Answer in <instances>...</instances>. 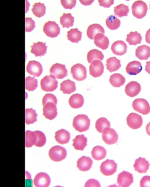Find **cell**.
<instances>
[{
  "mask_svg": "<svg viewBox=\"0 0 150 187\" xmlns=\"http://www.w3.org/2000/svg\"><path fill=\"white\" fill-rule=\"evenodd\" d=\"M90 125V120L86 115L79 114L73 119V126L76 131L80 132L88 130Z\"/></svg>",
  "mask_w": 150,
  "mask_h": 187,
  "instance_id": "obj_1",
  "label": "cell"
},
{
  "mask_svg": "<svg viewBox=\"0 0 150 187\" xmlns=\"http://www.w3.org/2000/svg\"><path fill=\"white\" fill-rule=\"evenodd\" d=\"M48 155L51 160L55 162L61 161L64 159L67 155L66 149L59 146H55L49 150Z\"/></svg>",
  "mask_w": 150,
  "mask_h": 187,
  "instance_id": "obj_2",
  "label": "cell"
},
{
  "mask_svg": "<svg viewBox=\"0 0 150 187\" xmlns=\"http://www.w3.org/2000/svg\"><path fill=\"white\" fill-rule=\"evenodd\" d=\"M58 82L53 75H46L40 81L41 89L46 92H52L57 87Z\"/></svg>",
  "mask_w": 150,
  "mask_h": 187,
  "instance_id": "obj_3",
  "label": "cell"
},
{
  "mask_svg": "<svg viewBox=\"0 0 150 187\" xmlns=\"http://www.w3.org/2000/svg\"><path fill=\"white\" fill-rule=\"evenodd\" d=\"M132 9L133 15L138 19H141L146 15L148 7L145 2L138 0L133 3Z\"/></svg>",
  "mask_w": 150,
  "mask_h": 187,
  "instance_id": "obj_4",
  "label": "cell"
},
{
  "mask_svg": "<svg viewBox=\"0 0 150 187\" xmlns=\"http://www.w3.org/2000/svg\"><path fill=\"white\" fill-rule=\"evenodd\" d=\"M71 73L73 78L78 81H82L87 77V70L82 64L77 63L71 68Z\"/></svg>",
  "mask_w": 150,
  "mask_h": 187,
  "instance_id": "obj_5",
  "label": "cell"
},
{
  "mask_svg": "<svg viewBox=\"0 0 150 187\" xmlns=\"http://www.w3.org/2000/svg\"><path fill=\"white\" fill-rule=\"evenodd\" d=\"M133 109L136 111L143 115H146L150 112V106L146 100L139 98L135 99L132 103Z\"/></svg>",
  "mask_w": 150,
  "mask_h": 187,
  "instance_id": "obj_6",
  "label": "cell"
},
{
  "mask_svg": "<svg viewBox=\"0 0 150 187\" xmlns=\"http://www.w3.org/2000/svg\"><path fill=\"white\" fill-rule=\"evenodd\" d=\"M117 167V164L114 160L107 159L101 163L100 171L105 176H110L116 172Z\"/></svg>",
  "mask_w": 150,
  "mask_h": 187,
  "instance_id": "obj_7",
  "label": "cell"
},
{
  "mask_svg": "<svg viewBox=\"0 0 150 187\" xmlns=\"http://www.w3.org/2000/svg\"><path fill=\"white\" fill-rule=\"evenodd\" d=\"M102 138L104 142L108 145L116 143L118 139V136L116 131L113 129L109 127L105 128L103 132Z\"/></svg>",
  "mask_w": 150,
  "mask_h": 187,
  "instance_id": "obj_8",
  "label": "cell"
},
{
  "mask_svg": "<svg viewBox=\"0 0 150 187\" xmlns=\"http://www.w3.org/2000/svg\"><path fill=\"white\" fill-rule=\"evenodd\" d=\"M43 31L47 36L53 38L60 34V28L55 22L49 21L44 25Z\"/></svg>",
  "mask_w": 150,
  "mask_h": 187,
  "instance_id": "obj_9",
  "label": "cell"
},
{
  "mask_svg": "<svg viewBox=\"0 0 150 187\" xmlns=\"http://www.w3.org/2000/svg\"><path fill=\"white\" fill-rule=\"evenodd\" d=\"M51 75L57 79H62L68 75V71L65 65L60 63L53 64L50 70Z\"/></svg>",
  "mask_w": 150,
  "mask_h": 187,
  "instance_id": "obj_10",
  "label": "cell"
},
{
  "mask_svg": "<svg viewBox=\"0 0 150 187\" xmlns=\"http://www.w3.org/2000/svg\"><path fill=\"white\" fill-rule=\"evenodd\" d=\"M134 182L132 174L125 171H123L117 176V183L118 186L129 187Z\"/></svg>",
  "mask_w": 150,
  "mask_h": 187,
  "instance_id": "obj_11",
  "label": "cell"
},
{
  "mask_svg": "<svg viewBox=\"0 0 150 187\" xmlns=\"http://www.w3.org/2000/svg\"><path fill=\"white\" fill-rule=\"evenodd\" d=\"M127 125L131 129H135L140 128L143 124L142 116L134 112H132L127 116L126 118Z\"/></svg>",
  "mask_w": 150,
  "mask_h": 187,
  "instance_id": "obj_12",
  "label": "cell"
},
{
  "mask_svg": "<svg viewBox=\"0 0 150 187\" xmlns=\"http://www.w3.org/2000/svg\"><path fill=\"white\" fill-rule=\"evenodd\" d=\"M56 104L52 102H48L43 105V115L46 119L52 120L57 114Z\"/></svg>",
  "mask_w": 150,
  "mask_h": 187,
  "instance_id": "obj_13",
  "label": "cell"
},
{
  "mask_svg": "<svg viewBox=\"0 0 150 187\" xmlns=\"http://www.w3.org/2000/svg\"><path fill=\"white\" fill-rule=\"evenodd\" d=\"M50 182V178L49 175L43 172L38 174L33 181L34 186L36 187H48Z\"/></svg>",
  "mask_w": 150,
  "mask_h": 187,
  "instance_id": "obj_14",
  "label": "cell"
},
{
  "mask_svg": "<svg viewBox=\"0 0 150 187\" xmlns=\"http://www.w3.org/2000/svg\"><path fill=\"white\" fill-rule=\"evenodd\" d=\"M26 71L34 77H38L42 72V68L39 62L35 60L29 61L26 66Z\"/></svg>",
  "mask_w": 150,
  "mask_h": 187,
  "instance_id": "obj_15",
  "label": "cell"
},
{
  "mask_svg": "<svg viewBox=\"0 0 150 187\" xmlns=\"http://www.w3.org/2000/svg\"><path fill=\"white\" fill-rule=\"evenodd\" d=\"M104 66L100 61L95 60L93 61L89 67L90 75L93 77L96 78L101 76L104 72Z\"/></svg>",
  "mask_w": 150,
  "mask_h": 187,
  "instance_id": "obj_16",
  "label": "cell"
},
{
  "mask_svg": "<svg viewBox=\"0 0 150 187\" xmlns=\"http://www.w3.org/2000/svg\"><path fill=\"white\" fill-rule=\"evenodd\" d=\"M141 86L140 84L135 81H132L128 83L125 88L126 95L131 97L137 96L140 92Z\"/></svg>",
  "mask_w": 150,
  "mask_h": 187,
  "instance_id": "obj_17",
  "label": "cell"
},
{
  "mask_svg": "<svg viewBox=\"0 0 150 187\" xmlns=\"http://www.w3.org/2000/svg\"><path fill=\"white\" fill-rule=\"evenodd\" d=\"M150 164L145 158L139 157L136 159L133 165L134 170L139 173H146L149 169Z\"/></svg>",
  "mask_w": 150,
  "mask_h": 187,
  "instance_id": "obj_18",
  "label": "cell"
},
{
  "mask_svg": "<svg viewBox=\"0 0 150 187\" xmlns=\"http://www.w3.org/2000/svg\"><path fill=\"white\" fill-rule=\"evenodd\" d=\"M93 163V160L91 158L83 156L77 160L76 167L80 171H87L91 168Z\"/></svg>",
  "mask_w": 150,
  "mask_h": 187,
  "instance_id": "obj_19",
  "label": "cell"
},
{
  "mask_svg": "<svg viewBox=\"0 0 150 187\" xmlns=\"http://www.w3.org/2000/svg\"><path fill=\"white\" fill-rule=\"evenodd\" d=\"M127 46L126 44L122 40H117L112 44L111 50L112 53L117 56H122L126 52Z\"/></svg>",
  "mask_w": 150,
  "mask_h": 187,
  "instance_id": "obj_20",
  "label": "cell"
},
{
  "mask_svg": "<svg viewBox=\"0 0 150 187\" xmlns=\"http://www.w3.org/2000/svg\"><path fill=\"white\" fill-rule=\"evenodd\" d=\"M54 138L56 141L60 144L68 143L70 138V134L67 131L61 129L55 132Z\"/></svg>",
  "mask_w": 150,
  "mask_h": 187,
  "instance_id": "obj_21",
  "label": "cell"
},
{
  "mask_svg": "<svg viewBox=\"0 0 150 187\" xmlns=\"http://www.w3.org/2000/svg\"><path fill=\"white\" fill-rule=\"evenodd\" d=\"M31 47L30 52L33 54L35 57L43 56L46 53L47 47L46 46L45 43L40 41L33 43Z\"/></svg>",
  "mask_w": 150,
  "mask_h": 187,
  "instance_id": "obj_22",
  "label": "cell"
},
{
  "mask_svg": "<svg viewBox=\"0 0 150 187\" xmlns=\"http://www.w3.org/2000/svg\"><path fill=\"white\" fill-rule=\"evenodd\" d=\"M142 67L141 63L137 61H133L129 63L126 67L127 73L130 75H135L139 73Z\"/></svg>",
  "mask_w": 150,
  "mask_h": 187,
  "instance_id": "obj_23",
  "label": "cell"
},
{
  "mask_svg": "<svg viewBox=\"0 0 150 187\" xmlns=\"http://www.w3.org/2000/svg\"><path fill=\"white\" fill-rule=\"evenodd\" d=\"M102 33L104 34L105 30L103 27L100 25L95 23L90 25L87 30V35L91 39H94L95 36L98 34Z\"/></svg>",
  "mask_w": 150,
  "mask_h": 187,
  "instance_id": "obj_24",
  "label": "cell"
},
{
  "mask_svg": "<svg viewBox=\"0 0 150 187\" xmlns=\"http://www.w3.org/2000/svg\"><path fill=\"white\" fill-rule=\"evenodd\" d=\"M84 103V99L82 95L79 94L72 95L69 100V103L72 108L77 109L81 108Z\"/></svg>",
  "mask_w": 150,
  "mask_h": 187,
  "instance_id": "obj_25",
  "label": "cell"
},
{
  "mask_svg": "<svg viewBox=\"0 0 150 187\" xmlns=\"http://www.w3.org/2000/svg\"><path fill=\"white\" fill-rule=\"evenodd\" d=\"M95 45L103 50L107 49L108 47L109 41L108 38L103 34L99 33L94 38Z\"/></svg>",
  "mask_w": 150,
  "mask_h": 187,
  "instance_id": "obj_26",
  "label": "cell"
},
{
  "mask_svg": "<svg viewBox=\"0 0 150 187\" xmlns=\"http://www.w3.org/2000/svg\"><path fill=\"white\" fill-rule=\"evenodd\" d=\"M72 141V146L77 150L83 151L87 146V139L83 134L76 136Z\"/></svg>",
  "mask_w": 150,
  "mask_h": 187,
  "instance_id": "obj_27",
  "label": "cell"
},
{
  "mask_svg": "<svg viewBox=\"0 0 150 187\" xmlns=\"http://www.w3.org/2000/svg\"><path fill=\"white\" fill-rule=\"evenodd\" d=\"M135 55L141 60H147L150 57V47L145 44L139 46L135 50Z\"/></svg>",
  "mask_w": 150,
  "mask_h": 187,
  "instance_id": "obj_28",
  "label": "cell"
},
{
  "mask_svg": "<svg viewBox=\"0 0 150 187\" xmlns=\"http://www.w3.org/2000/svg\"><path fill=\"white\" fill-rule=\"evenodd\" d=\"M60 90L64 94H70L76 89L75 83L69 79L63 81L60 84Z\"/></svg>",
  "mask_w": 150,
  "mask_h": 187,
  "instance_id": "obj_29",
  "label": "cell"
},
{
  "mask_svg": "<svg viewBox=\"0 0 150 187\" xmlns=\"http://www.w3.org/2000/svg\"><path fill=\"white\" fill-rule=\"evenodd\" d=\"M107 154L106 150L103 146H97L94 147L91 151L92 157L95 160H100L104 159Z\"/></svg>",
  "mask_w": 150,
  "mask_h": 187,
  "instance_id": "obj_30",
  "label": "cell"
},
{
  "mask_svg": "<svg viewBox=\"0 0 150 187\" xmlns=\"http://www.w3.org/2000/svg\"><path fill=\"white\" fill-rule=\"evenodd\" d=\"M106 69L112 72L117 70L121 67L120 60L115 57H111L106 60Z\"/></svg>",
  "mask_w": 150,
  "mask_h": 187,
  "instance_id": "obj_31",
  "label": "cell"
},
{
  "mask_svg": "<svg viewBox=\"0 0 150 187\" xmlns=\"http://www.w3.org/2000/svg\"><path fill=\"white\" fill-rule=\"evenodd\" d=\"M109 81L113 87H119L124 84L125 79L121 74L115 73L110 76Z\"/></svg>",
  "mask_w": 150,
  "mask_h": 187,
  "instance_id": "obj_32",
  "label": "cell"
},
{
  "mask_svg": "<svg viewBox=\"0 0 150 187\" xmlns=\"http://www.w3.org/2000/svg\"><path fill=\"white\" fill-rule=\"evenodd\" d=\"M142 39L141 34L137 31L131 32L127 34L126 41L130 45H136L140 44Z\"/></svg>",
  "mask_w": 150,
  "mask_h": 187,
  "instance_id": "obj_33",
  "label": "cell"
},
{
  "mask_svg": "<svg viewBox=\"0 0 150 187\" xmlns=\"http://www.w3.org/2000/svg\"><path fill=\"white\" fill-rule=\"evenodd\" d=\"M67 33L68 39L72 43H78L81 40L82 32L77 28L71 29Z\"/></svg>",
  "mask_w": 150,
  "mask_h": 187,
  "instance_id": "obj_34",
  "label": "cell"
},
{
  "mask_svg": "<svg viewBox=\"0 0 150 187\" xmlns=\"http://www.w3.org/2000/svg\"><path fill=\"white\" fill-rule=\"evenodd\" d=\"M106 24L107 27L111 30H115L120 27V20L115 15H112L108 16L106 20Z\"/></svg>",
  "mask_w": 150,
  "mask_h": 187,
  "instance_id": "obj_35",
  "label": "cell"
},
{
  "mask_svg": "<svg viewBox=\"0 0 150 187\" xmlns=\"http://www.w3.org/2000/svg\"><path fill=\"white\" fill-rule=\"evenodd\" d=\"M37 140V137L35 131L27 130L25 132V146L32 147L35 145Z\"/></svg>",
  "mask_w": 150,
  "mask_h": 187,
  "instance_id": "obj_36",
  "label": "cell"
},
{
  "mask_svg": "<svg viewBox=\"0 0 150 187\" xmlns=\"http://www.w3.org/2000/svg\"><path fill=\"white\" fill-rule=\"evenodd\" d=\"M104 57L102 52L97 49L91 50L87 53V60L88 62L90 63L93 61L99 60H102Z\"/></svg>",
  "mask_w": 150,
  "mask_h": 187,
  "instance_id": "obj_37",
  "label": "cell"
},
{
  "mask_svg": "<svg viewBox=\"0 0 150 187\" xmlns=\"http://www.w3.org/2000/svg\"><path fill=\"white\" fill-rule=\"evenodd\" d=\"M60 22L63 27L69 28L72 26L74 22V17L71 13H63L60 18Z\"/></svg>",
  "mask_w": 150,
  "mask_h": 187,
  "instance_id": "obj_38",
  "label": "cell"
},
{
  "mask_svg": "<svg viewBox=\"0 0 150 187\" xmlns=\"http://www.w3.org/2000/svg\"><path fill=\"white\" fill-rule=\"evenodd\" d=\"M31 10L33 13L36 17L40 18L45 13L46 7L43 3H36L33 6Z\"/></svg>",
  "mask_w": 150,
  "mask_h": 187,
  "instance_id": "obj_39",
  "label": "cell"
},
{
  "mask_svg": "<svg viewBox=\"0 0 150 187\" xmlns=\"http://www.w3.org/2000/svg\"><path fill=\"white\" fill-rule=\"evenodd\" d=\"M106 127L110 128V122L105 117H100L96 121L95 128L98 132L103 133Z\"/></svg>",
  "mask_w": 150,
  "mask_h": 187,
  "instance_id": "obj_40",
  "label": "cell"
},
{
  "mask_svg": "<svg viewBox=\"0 0 150 187\" xmlns=\"http://www.w3.org/2000/svg\"><path fill=\"white\" fill-rule=\"evenodd\" d=\"M37 114L35 110L32 108L25 110V122L27 125L33 124L37 121Z\"/></svg>",
  "mask_w": 150,
  "mask_h": 187,
  "instance_id": "obj_41",
  "label": "cell"
},
{
  "mask_svg": "<svg viewBox=\"0 0 150 187\" xmlns=\"http://www.w3.org/2000/svg\"><path fill=\"white\" fill-rule=\"evenodd\" d=\"M114 12L116 15L120 17L127 16L129 9L128 6L121 4L114 7Z\"/></svg>",
  "mask_w": 150,
  "mask_h": 187,
  "instance_id": "obj_42",
  "label": "cell"
},
{
  "mask_svg": "<svg viewBox=\"0 0 150 187\" xmlns=\"http://www.w3.org/2000/svg\"><path fill=\"white\" fill-rule=\"evenodd\" d=\"M38 87L37 79L34 77L30 76L27 77L25 79V88L29 91H33Z\"/></svg>",
  "mask_w": 150,
  "mask_h": 187,
  "instance_id": "obj_43",
  "label": "cell"
},
{
  "mask_svg": "<svg viewBox=\"0 0 150 187\" xmlns=\"http://www.w3.org/2000/svg\"><path fill=\"white\" fill-rule=\"evenodd\" d=\"M37 137V141L34 145L37 147H42L45 145L46 142V137L42 132L40 131H35Z\"/></svg>",
  "mask_w": 150,
  "mask_h": 187,
  "instance_id": "obj_44",
  "label": "cell"
},
{
  "mask_svg": "<svg viewBox=\"0 0 150 187\" xmlns=\"http://www.w3.org/2000/svg\"><path fill=\"white\" fill-rule=\"evenodd\" d=\"M35 21L31 18L27 17L25 18V31L30 32L35 27Z\"/></svg>",
  "mask_w": 150,
  "mask_h": 187,
  "instance_id": "obj_45",
  "label": "cell"
},
{
  "mask_svg": "<svg viewBox=\"0 0 150 187\" xmlns=\"http://www.w3.org/2000/svg\"><path fill=\"white\" fill-rule=\"evenodd\" d=\"M57 100L56 97L51 94H47L44 96L42 99V104L43 105L48 102H52L57 105Z\"/></svg>",
  "mask_w": 150,
  "mask_h": 187,
  "instance_id": "obj_46",
  "label": "cell"
},
{
  "mask_svg": "<svg viewBox=\"0 0 150 187\" xmlns=\"http://www.w3.org/2000/svg\"><path fill=\"white\" fill-rule=\"evenodd\" d=\"M76 0H61V3L63 7L66 9H71L76 5Z\"/></svg>",
  "mask_w": 150,
  "mask_h": 187,
  "instance_id": "obj_47",
  "label": "cell"
},
{
  "mask_svg": "<svg viewBox=\"0 0 150 187\" xmlns=\"http://www.w3.org/2000/svg\"><path fill=\"white\" fill-rule=\"evenodd\" d=\"M140 185L141 187H150V176H144L140 180Z\"/></svg>",
  "mask_w": 150,
  "mask_h": 187,
  "instance_id": "obj_48",
  "label": "cell"
},
{
  "mask_svg": "<svg viewBox=\"0 0 150 187\" xmlns=\"http://www.w3.org/2000/svg\"><path fill=\"white\" fill-rule=\"evenodd\" d=\"M85 187H100L99 181L94 179H91L88 180L86 183Z\"/></svg>",
  "mask_w": 150,
  "mask_h": 187,
  "instance_id": "obj_49",
  "label": "cell"
},
{
  "mask_svg": "<svg viewBox=\"0 0 150 187\" xmlns=\"http://www.w3.org/2000/svg\"><path fill=\"white\" fill-rule=\"evenodd\" d=\"M99 5L105 8H109L113 4V0H98Z\"/></svg>",
  "mask_w": 150,
  "mask_h": 187,
  "instance_id": "obj_50",
  "label": "cell"
},
{
  "mask_svg": "<svg viewBox=\"0 0 150 187\" xmlns=\"http://www.w3.org/2000/svg\"><path fill=\"white\" fill-rule=\"evenodd\" d=\"M145 40L146 42L150 44V28L146 31V33Z\"/></svg>",
  "mask_w": 150,
  "mask_h": 187,
  "instance_id": "obj_51",
  "label": "cell"
},
{
  "mask_svg": "<svg viewBox=\"0 0 150 187\" xmlns=\"http://www.w3.org/2000/svg\"><path fill=\"white\" fill-rule=\"evenodd\" d=\"M94 1V0H79L80 2L82 4L85 6L89 5H91Z\"/></svg>",
  "mask_w": 150,
  "mask_h": 187,
  "instance_id": "obj_52",
  "label": "cell"
},
{
  "mask_svg": "<svg viewBox=\"0 0 150 187\" xmlns=\"http://www.w3.org/2000/svg\"><path fill=\"white\" fill-rule=\"evenodd\" d=\"M145 70L149 74H150V61L146 62Z\"/></svg>",
  "mask_w": 150,
  "mask_h": 187,
  "instance_id": "obj_53",
  "label": "cell"
},
{
  "mask_svg": "<svg viewBox=\"0 0 150 187\" xmlns=\"http://www.w3.org/2000/svg\"><path fill=\"white\" fill-rule=\"evenodd\" d=\"M146 130L147 134L150 136V122H149L146 127Z\"/></svg>",
  "mask_w": 150,
  "mask_h": 187,
  "instance_id": "obj_54",
  "label": "cell"
},
{
  "mask_svg": "<svg viewBox=\"0 0 150 187\" xmlns=\"http://www.w3.org/2000/svg\"><path fill=\"white\" fill-rule=\"evenodd\" d=\"M150 9V8H149Z\"/></svg>",
  "mask_w": 150,
  "mask_h": 187,
  "instance_id": "obj_55",
  "label": "cell"
}]
</instances>
